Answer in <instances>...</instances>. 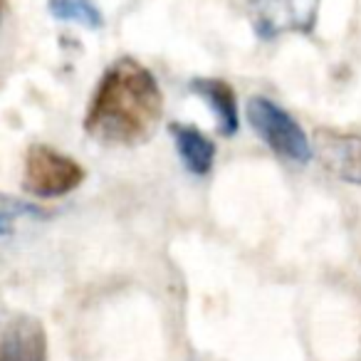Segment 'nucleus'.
<instances>
[{"label":"nucleus","instance_id":"1","mask_svg":"<svg viewBox=\"0 0 361 361\" xmlns=\"http://www.w3.org/2000/svg\"><path fill=\"white\" fill-rule=\"evenodd\" d=\"M164 116V92L149 67L134 57L109 65L97 82L85 131L99 144L136 146L151 139Z\"/></svg>","mask_w":361,"mask_h":361},{"label":"nucleus","instance_id":"2","mask_svg":"<svg viewBox=\"0 0 361 361\" xmlns=\"http://www.w3.org/2000/svg\"><path fill=\"white\" fill-rule=\"evenodd\" d=\"M247 121H250L252 131L270 146L277 156L292 161V164H307L314 156L312 151V141L302 124L282 109L277 102L267 99V97H250L245 106Z\"/></svg>","mask_w":361,"mask_h":361},{"label":"nucleus","instance_id":"3","mask_svg":"<svg viewBox=\"0 0 361 361\" xmlns=\"http://www.w3.org/2000/svg\"><path fill=\"white\" fill-rule=\"evenodd\" d=\"M85 180V169L72 156L45 144H32L25 156L23 188L35 198H60Z\"/></svg>","mask_w":361,"mask_h":361},{"label":"nucleus","instance_id":"4","mask_svg":"<svg viewBox=\"0 0 361 361\" xmlns=\"http://www.w3.org/2000/svg\"><path fill=\"white\" fill-rule=\"evenodd\" d=\"M252 27L260 40H272L282 32H312L319 0H247Z\"/></svg>","mask_w":361,"mask_h":361},{"label":"nucleus","instance_id":"5","mask_svg":"<svg viewBox=\"0 0 361 361\" xmlns=\"http://www.w3.org/2000/svg\"><path fill=\"white\" fill-rule=\"evenodd\" d=\"M312 151L319 159L322 169L331 173L334 178L361 186V136L351 131L329 129L319 126L314 129Z\"/></svg>","mask_w":361,"mask_h":361},{"label":"nucleus","instance_id":"6","mask_svg":"<svg viewBox=\"0 0 361 361\" xmlns=\"http://www.w3.org/2000/svg\"><path fill=\"white\" fill-rule=\"evenodd\" d=\"M0 361H47V334L40 319L16 314L0 324Z\"/></svg>","mask_w":361,"mask_h":361},{"label":"nucleus","instance_id":"7","mask_svg":"<svg viewBox=\"0 0 361 361\" xmlns=\"http://www.w3.org/2000/svg\"><path fill=\"white\" fill-rule=\"evenodd\" d=\"M188 90L196 97H201L208 104V109L216 114L218 131L221 136H233L240 129V121H238V99L235 90L228 85L226 80H213V77H196L191 80Z\"/></svg>","mask_w":361,"mask_h":361},{"label":"nucleus","instance_id":"8","mask_svg":"<svg viewBox=\"0 0 361 361\" xmlns=\"http://www.w3.org/2000/svg\"><path fill=\"white\" fill-rule=\"evenodd\" d=\"M169 131L173 136L176 151H178L183 166L193 176H206L213 169V161H216V144L201 129L183 124V121H173Z\"/></svg>","mask_w":361,"mask_h":361},{"label":"nucleus","instance_id":"9","mask_svg":"<svg viewBox=\"0 0 361 361\" xmlns=\"http://www.w3.org/2000/svg\"><path fill=\"white\" fill-rule=\"evenodd\" d=\"M47 11L55 20L77 23L90 30H99L104 25V13L94 0H47Z\"/></svg>","mask_w":361,"mask_h":361},{"label":"nucleus","instance_id":"10","mask_svg":"<svg viewBox=\"0 0 361 361\" xmlns=\"http://www.w3.org/2000/svg\"><path fill=\"white\" fill-rule=\"evenodd\" d=\"M52 213L47 208L37 206L32 201H23V198H16V196H8V193H0V238H8L13 235L16 226L20 221H45L50 218Z\"/></svg>","mask_w":361,"mask_h":361},{"label":"nucleus","instance_id":"11","mask_svg":"<svg viewBox=\"0 0 361 361\" xmlns=\"http://www.w3.org/2000/svg\"><path fill=\"white\" fill-rule=\"evenodd\" d=\"M0 13H3V0H0Z\"/></svg>","mask_w":361,"mask_h":361}]
</instances>
